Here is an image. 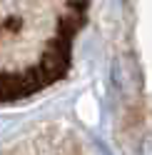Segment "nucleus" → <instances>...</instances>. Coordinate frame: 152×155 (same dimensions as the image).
Wrapping results in <instances>:
<instances>
[{
	"mask_svg": "<svg viewBox=\"0 0 152 155\" xmlns=\"http://www.w3.org/2000/svg\"><path fill=\"white\" fill-rule=\"evenodd\" d=\"M40 68L47 73V78H50L52 83L60 80V78H65V73L70 70V50L58 48V45H47V50L43 53Z\"/></svg>",
	"mask_w": 152,
	"mask_h": 155,
	"instance_id": "nucleus-1",
	"label": "nucleus"
},
{
	"mask_svg": "<svg viewBox=\"0 0 152 155\" xmlns=\"http://www.w3.org/2000/svg\"><path fill=\"white\" fill-rule=\"evenodd\" d=\"M65 3H68L70 10H82L85 13V8H87V0H65Z\"/></svg>",
	"mask_w": 152,
	"mask_h": 155,
	"instance_id": "nucleus-2",
	"label": "nucleus"
},
{
	"mask_svg": "<svg viewBox=\"0 0 152 155\" xmlns=\"http://www.w3.org/2000/svg\"><path fill=\"white\" fill-rule=\"evenodd\" d=\"M142 155H150V138L142 140Z\"/></svg>",
	"mask_w": 152,
	"mask_h": 155,
	"instance_id": "nucleus-3",
	"label": "nucleus"
}]
</instances>
